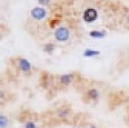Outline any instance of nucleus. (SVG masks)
<instances>
[{
	"label": "nucleus",
	"mask_w": 129,
	"mask_h": 128,
	"mask_svg": "<svg viewBox=\"0 0 129 128\" xmlns=\"http://www.w3.org/2000/svg\"><path fill=\"white\" fill-rule=\"evenodd\" d=\"M8 125H9V120H8L7 116L1 115V116H0V127L1 128H7Z\"/></svg>",
	"instance_id": "9b49d317"
},
{
	"label": "nucleus",
	"mask_w": 129,
	"mask_h": 128,
	"mask_svg": "<svg viewBox=\"0 0 129 128\" xmlns=\"http://www.w3.org/2000/svg\"><path fill=\"white\" fill-rule=\"evenodd\" d=\"M30 15L35 20H42V19H45L46 16H47V11H46V9L42 7H35L31 9Z\"/></svg>",
	"instance_id": "f03ea898"
},
{
	"label": "nucleus",
	"mask_w": 129,
	"mask_h": 128,
	"mask_svg": "<svg viewBox=\"0 0 129 128\" xmlns=\"http://www.w3.org/2000/svg\"><path fill=\"white\" fill-rule=\"evenodd\" d=\"M74 74H64V75H61L59 77V80H60V84L62 86H68V85L71 84V81L74 80Z\"/></svg>",
	"instance_id": "39448f33"
},
{
	"label": "nucleus",
	"mask_w": 129,
	"mask_h": 128,
	"mask_svg": "<svg viewBox=\"0 0 129 128\" xmlns=\"http://www.w3.org/2000/svg\"><path fill=\"white\" fill-rule=\"evenodd\" d=\"M84 20L86 22H93L97 18H98V12L95 8H88L84 12Z\"/></svg>",
	"instance_id": "7ed1b4c3"
},
{
	"label": "nucleus",
	"mask_w": 129,
	"mask_h": 128,
	"mask_svg": "<svg viewBox=\"0 0 129 128\" xmlns=\"http://www.w3.org/2000/svg\"><path fill=\"white\" fill-rule=\"evenodd\" d=\"M87 98L90 100H97L99 98V91L96 88H91L87 91Z\"/></svg>",
	"instance_id": "423d86ee"
},
{
	"label": "nucleus",
	"mask_w": 129,
	"mask_h": 128,
	"mask_svg": "<svg viewBox=\"0 0 129 128\" xmlns=\"http://www.w3.org/2000/svg\"><path fill=\"white\" fill-rule=\"evenodd\" d=\"M18 68L23 73H29L31 70V63L25 58H21L18 60Z\"/></svg>",
	"instance_id": "20e7f679"
},
{
	"label": "nucleus",
	"mask_w": 129,
	"mask_h": 128,
	"mask_svg": "<svg viewBox=\"0 0 129 128\" xmlns=\"http://www.w3.org/2000/svg\"><path fill=\"white\" fill-rule=\"evenodd\" d=\"M127 21H128V22H129V15L127 16Z\"/></svg>",
	"instance_id": "2eb2a0df"
},
{
	"label": "nucleus",
	"mask_w": 129,
	"mask_h": 128,
	"mask_svg": "<svg viewBox=\"0 0 129 128\" xmlns=\"http://www.w3.org/2000/svg\"><path fill=\"white\" fill-rule=\"evenodd\" d=\"M25 128H37L36 126V122L32 121V120H28L25 122V126H23Z\"/></svg>",
	"instance_id": "f8f14e48"
},
{
	"label": "nucleus",
	"mask_w": 129,
	"mask_h": 128,
	"mask_svg": "<svg viewBox=\"0 0 129 128\" xmlns=\"http://www.w3.org/2000/svg\"><path fill=\"white\" fill-rule=\"evenodd\" d=\"M84 57L86 58H90V57H95V56H99L100 55V51H98V50H95V49H86L84 51Z\"/></svg>",
	"instance_id": "0eeeda50"
},
{
	"label": "nucleus",
	"mask_w": 129,
	"mask_h": 128,
	"mask_svg": "<svg viewBox=\"0 0 129 128\" xmlns=\"http://www.w3.org/2000/svg\"><path fill=\"white\" fill-rule=\"evenodd\" d=\"M39 5H41V6H47V5H49L50 0H38Z\"/></svg>",
	"instance_id": "ddd939ff"
},
{
	"label": "nucleus",
	"mask_w": 129,
	"mask_h": 128,
	"mask_svg": "<svg viewBox=\"0 0 129 128\" xmlns=\"http://www.w3.org/2000/svg\"><path fill=\"white\" fill-rule=\"evenodd\" d=\"M89 36L92 37V38H104L106 36V33L101 30H92L89 33Z\"/></svg>",
	"instance_id": "1a4fd4ad"
},
{
	"label": "nucleus",
	"mask_w": 129,
	"mask_h": 128,
	"mask_svg": "<svg viewBox=\"0 0 129 128\" xmlns=\"http://www.w3.org/2000/svg\"><path fill=\"white\" fill-rule=\"evenodd\" d=\"M69 36H70V34H69L68 28L66 27H59L55 31V38L57 41H60V42L67 41L69 39Z\"/></svg>",
	"instance_id": "f257e3e1"
},
{
	"label": "nucleus",
	"mask_w": 129,
	"mask_h": 128,
	"mask_svg": "<svg viewBox=\"0 0 129 128\" xmlns=\"http://www.w3.org/2000/svg\"><path fill=\"white\" fill-rule=\"evenodd\" d=\"M87 128H97V127L95 126V125H90V126H89V127H87Z\"/></svg>",
	"instance_id": "4468645a"
},
{
	"label": "nucleus",
	"mask_w": 129,
	"mask_h": 128,
	"mask_svg": "<svg viewBox=\"0 0 129 128\" xmlns=\"http://www.w3.org/2000/svg\"><path fill=\"white\" fill-rule=\"evenodd\" d=\"M55 49H56V45L52 44V42H48V44H46L44 46V50L47 54H51Z\"/></svg>",
	"instance_id": "9d476101"
},
{
	"label": "nucleus",
	"mask_w": 129,
	"mask_h": 128,
	"mask_svg": "<svg viewBox=\"0 0 129 128\" xmlns=\"http://www.w3.org/2000/svg\"><path fill=\"white\" fill-rule=\"evenodd\" d=\"M56 116H57L58 118H61V119L67 118V117L69 116V110H68V109H66V108L58 109L57 113H56Z\"/></svg>",
	"instance_id": "6e6552de"
}]
</instances>
